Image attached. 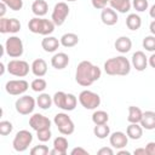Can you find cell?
I'll list each match as a JSON object with an SVG mask.
<instances>
[{"label":"cell","mask_w":155,"mask_h":155,"mask_svg":"<svg viewBox=\"0 0 155 155\" xmlns=\"http://www.w3.org/2000/svg\"><path fill=\"white\" fill-rule=\"evenodd\" d=\"M12 11H19L23 7V0H1Z\"/></svg>","instance_id":"74e56055"},{"label":"cell","mask_w":155,"mask_h":155,"mask_svg":"<svg viewBox=\"0 0 155 155\" xmlns=\"http://www.w3.org/2000/svg\"><path fill=\"white\" fill-rule=\"evenodd\" d=\"M143 48H145L149 52H155V35H148L142 41Z\"/></svg>","instance_id":"836d02e7"},{"label":"cell","mask_w":155,"mask_h":155,"mask_svg":"<svg viewBox=\"0 0 155 155\" xmlns=\"http://www.w3.org/2000/svg\"><path fill=\"white\" fill-rule=\"evenodd\" d=\"M59 45H61V41H59L57 38L50 36V35L45 36V38L42 39V41H41V47L44 48V51H46V52H48V53L56 52V51L58 50Z\"/></svg>","instance_id":"44dd1931"},{"label":"cell","mask_w":155,"mask_h":155,"mask_svg":"<svg viewBox=\"0 0 155 155\" xmlns=\"http://www.w3.org/2000/svg\"><path fill=\"white\" fill-rule=\"evenodd\" d=\"M12 130H13V125H12L10 121H7V120L0 121V134H1V136H7V134H10V133L12 132Z\"/></svg>","instance_id":"e575fe53"},{"label":"cell","mask_w":155,"mask_h":155,"mask_svg":"<svg viewBox=\"0 0 155 155\" xmlns=\"http://www.w3.org/2000/svg\"><path fill=\"white\" fill-rule=\"evenodd\" d=\"M131 62L125 56H116L113 58H109L104 63V71L108 75H120L125 76L130 74L131 71Z\"/></svg>","instance_id":"7a4b0ae2"},{"label":"cell","mask_w":155,"mask_h":155,"mask_svg":"<svg viewBox=\"0 0 155 155\" xmlns=\"http://www.w3.org/2000/svg\"><path fill=\"white\" fill-rule=\"evenodd\" d=\"M54 27L56 24L52 22V19H47L44 17H34L28 23V28L31 33L45 36L52 34L54 31Z\"/></svg>","instance_id":"3957f363"},{"label":"cell","mask_w":155,"mask_h":155,"mask_svg":"<svg viewBox=\"0 0 155 155\" xmlns=\"http://www.w3.org/2000/svg\"><path fill=\"white\" fill-rule=\"evenodd\" d=\"M71 155H88V151L81 147H76L70 151Z\"/></svg>","instance_id":"60d3db41"},{"label":"cell","mask_w":155,"mask_h":155,"mask_svg":"<svg viewBox=\"0 0 155 155\" xmlns=\"http://www.w3.org/2000/svg\"><path fill=\"white\" fill-rule=\"evenodd\" d=\"M6 8H7V5H6L5 2L1 1V2H0V18L5 16V13H6Z\"/></svg>","instance_id":"f6af8a7d"},{"label":"cell","mask_w":155,"mask_h":155,"mask_svg":"<svg viewBox=\"0 0 155 155\" xmlns=\"http://www.w3.org/2000/svg\"><path fill=\"white\" fill-rule=\"evenodd\" d=\"M131 153L130 151H127V150H122V149H119V151H117V155H130Z\"/></svg>","instance_id":"681fc988"},{"label":"cell","mask_w":155,"mask_h":155,"mask_svg":"<svg viewBox=\"0 0 155 155\" xmlns=\"http://www.w3.org/2000/svg\"><path fill=\"white\" fill-rule=\"evenodd\" d=\"M35 104H36V101L31 96L24 94V96L19 97L15 102V108H16L18 114H21V115H29V114H31L34 111Z\"/></svg>","instance_id":"30bf717a"},{"label":"cell","mask_w":155,"mask_h":155,"mask_svg":"<svg viewBox=\"0 0 155 155\" xmlns=\"http://www.w3.org/2000/svg\"><path fill=\"white\" fill-rule=\"evenodd\" d=\"M21 30V22L17 18H0V33L1 34H16Z\"/></svg>","instance_id":"4fadbf2b"},{"label":"cell","mask_w":155,"mask_h":155,"mask_svg":"<svg viewBox=\"0 0 155 155\" xmlns=\"http://www.w3.org/2000/svg\"><path fill=\"white\" fill-rule=\"evenodd\" d=\"M93 133L97 138L99 139H104L107 138L109 134H110V128L107 124H103V125H94L93 127Z\"/></svg>","instance_id":"1f68e13d"},{"label":"cell","mask_w":155,"mask_h":155,"mask_svg":"<svg viewBox=\"0 0 155 155\" xmlns=\"http://www.w3.org/2000/svg\"><path fill=\"white\" fill-rule=\"evenodd\" d=\"M36 104L39 108L44 109V110H47L51 108V105L53 104V98L48 94V93H45V92H41L38 98H36Z\"/></svg>","instance_id":"f546056e"},{"label":"cell","mask_w":155,"mask_h":155,"mask_svg":"<svg viewBox=\"0 0 155 155\" xmlns=\"http://www.w3.org/2000/svg\"><path fill=\"white\" fill-rule=\"evenodd\" d=\"M114 47L117 52H120L121 54L127 53L131 48H132V40L128 36H120L115 40L114 42Z\"/></svg>","instance_id":"7402d4cb"},{"label":"cell","mask_w":155,"mask_h":155,"mask_svg":"<svg viewBox=\"0 0 155 155\" xmlns=\"http://www.w3.org/2000/svg\"><path fill=\"white\" fill-rule=\"evenodd\" d=\"M92 6L97 10H103L104 7H107V4L110 2V0H91Z\"/></svg>","instance_id":"ab89813d"},{"label":"cell","mask_w":155,"mask_h":155,"mask_svg":"<svg viewBox=\"0 0 155 155\" xmlns=\"http://www.w3.org/2000/svg\"><path fill=\"white\" fill-rule=\"evenodd\" d=\"M69 12H70V8H69L67 2H64V1L57 2L54 5V7H53V11H52V15H51V19L56 25L59 27V25L64 24L65 19L69 16Z\"/></svg>","instance_id":"8fae6325"},{"label":"cell","mask_w":155,"mask_h":155,"mask_svg":"<svg viewBox=\"0 0 155 155\" xmlns=\"http://www.w3.org/2000/svg\"><path fill=\"white\" fill-rule=\"evenodd\" d=\"M29 88V84L24 79L18 80H10L5 85V90L11 96H22L24 94Z\"/></svg>","instance_id":"7c38bea8"},{"label":"cell","mask_w":155,"mask_h":155,"mask_svg":"<svg viewBox=\"0 0 155 155\" xmlns=\"http://www.w3.org/2000/svg\"><path fill=\"white\" fill-rule=\"evenodd\" d=\"M109 142L113 148L124 149L128 143V137L126 133H124L121 131H116V132H113L111 134H109Z\"/></svg>","instance_id":"9a60e30c"},{"label":"cell","mask_w":155,"mask_h":155,"mask_svg":"<svg viewBox=\"0 0 155 155\" xmlns=\"http://www.w3.org/2000/svg\"><path fill=\"white\" fill-rule=\"evenodd\" d=\"M133 154H134V155H148L145 148H137V149H134Z\"/></svg>","instance_id":"ee69618b"},{"label":"cell","mask_w":155,"mask_h":155,"mask_svg":"<svg viewBox=\"0 0 155 155\" xmlns=\"http://www.w3.org/2000/svg\"><path fill=\"white\" fill-rule=\"evenodd\" d=\"M79 103L87 110H94L99 107L101 104V97L98 93L90 91V90H84L80 92L79 97Z\"/></svg>","instance_id":"8992f818"},{"label":"cell","mask_w":155,"mask_h":155,"mask_svg":"<svg viewBox=\"0 0 155 155\" xmlns=\"http://www.w3.org/2000/svg\"><path fill=\"white\" fill-rule=\"evenodd\" d=\"M24 46L23 41L21 38L12 35L5 41V52L11 57V58H19L23 54Z\"/></svg>","instance_id":"ba28073f"},{"label":"cell","mask_w":155,"mask_h":155,"mask_svg":"<svg viewBox=\"0 0 155 155\" xmlns=\"http://www.w3.org/2000/svg\"><path fill=\"white\" fill-rule=\"evenodd\" d=\"M68 64H69V56L64 52L54 53L51 58V65L57 70H62V69L67 68Z\"/></svg>","instance_id":"d6986e66"},{"label":"cell","mask_w":155,"mask_h":155,"mask_svg":"<svg viewBox=\"0 0 155 155\" xmlns=\"http://www.w3.org/2000/svg\"><path fill=\"white\" fill-rule=\"evenodd\" d=\"M143 116V111L140 110V108L136 107V105H130L128 107V116H127V121L130 124H139Z\"/></svg>","instance_id":"83f0119b"},{"label":"cell","mask_w":155,"mask_h":155,"mask_svg":"<svg viewBox=\"0 0 155 155\" xmlns=\"http://www.w3.org/2000/svg\"><path fill=\"white\" fill-rule=\"evenodd\" d=\"M149 30H150V33H151L153 35H155V19L150 23V25H149Z\"/></svg>","instance_id":"7dc6e473"},{"label":"cell","mask_w":155,"mask_h":155,"mask_svg":"<svg viewBox=\"0 0 155 155\" xmlns=\"http://www.w3.org/2000/svg\"><path fill=\"white\" fill-rule=\"evenodd\" d=\"M61 41V45L64 46V47H74L78 45L79 42V36L75 34V33H65L61 36L59 39Z\"/></svg>","instance_id":"4316f807"},{"label":"cell","mask_w":155,"mask_h":155,"mask_svg":"<svg viewBox=\"0 0 155 155\" xmlns=\"http://www.w3.org/2000/svg\"><path fill=\"white\" fill-rule=\"evenodd\" d=\"M148 64H149L151 68L155 69V53H153V54L148 58Z\"/></svg>","instance_id":"bcb514c9"},{"label":"cell","mask_w":155,"mask_h":155,"mask_svg":"<svg viewBox=\"0 0 155 155\" xmlns=\"http://www.w3.org/2000/svg\"><path fill=\"white\" fill-rule=\"evenodd\" d=\"M149 16H150L151 18H154V19H155V4L150 7V10H149Z\"/></svg>","instance_id":"c3c4849f"},{"label":"cell","mask_w":155,"mask_h":155,"mask_svg":"<svg viewBox=\"0 0 155 155\" xmlns=\"http://www.w3.org/2000/svg\"><path fill=\"white\" fill-rule=\"evenodd\" d=\"M101 19L103 22V24L105 25H115L119 21L117 17V12L115 10H113L111 7H104L101 12Z\"/></svg>","instance_id":"ac0fdd59"},{"label":"cell","mask_w":155,"mask_h":155,"mask_svg":"<svg viewBox=\"0 0 155 155\" xmlns=\"http://www.w3.org/2000/svg\"><path fill=\"white\" fill-rule=\"evenodd\" d=\"M51 136H52V132H51V128H45V130H40V131H36V137L40 142L45 143V142H48L51 139Z\"/></svg>","instance_id":"d590c367"},{"label":"cell","mask_w":155,"mask_h":155,"mask_svg":"<svg viewBox=\"0 0 155 155\" xmlns=\"http://www.w3.org/2000/svg\"><path fill=\"white\" fill-rule=\"evenodd\" d=\"M131 64L137 71H143V70H145V68L148 65V57L145 56V53L143 51H136L132 54Z\"/></svg>","instance_id":"2e32d148"},{"label":"cell","mask_w":155,"mask_h":155,"mask_svg":"<svg viewBox=\"0 0 155 155\" xmlns=\"http://www.w3.org/2000/svg\"><path fill=\"white\" fill-rule=\"evenodd\" d=\"M31 12L36 17H44L48 12V4L45 0H35L31 5Z\"/></svg>","instance_id":"484cf974"},{"label":"cell","mask_w":155,"mask_h":155,"mask_svg":"<svg viewBox=\"0 0 155 155\" xmlns=\"http://www.w3.org/2000/svg\"><path fill=\"white\" fill-rule=\"evenodd\" d=\"M108 120H109V115L104 110H94L92 114V122L94 125L108 124Z\"/></svg>","instance_id":"4dcf8cb0"},{"label":"cell","mask_w":155,"mask_h":155,"mask_svg":"<svg viewBox=\"0 0 155 155\" xmlns=\"http://www.w3.org/2000/svg\"><path fill=\"white\" fill-rule=\"evenodd\" d=\"M30 154L31 155H47V154H50V149H48V147L40 144V145L33 147L30 149Z\"/></svg>","instance_id":"f35d334b"},{"label":"cell","mask_w":155,"mask_h":155,"mask_svg":"<svg viewBox=\"0 0 155 155\" xmlns=\"http://www.w3.org/2000/svg\"><path fill=\"white\" fill-rule=\"evenodd\" d=\"M139 124L144 130H149V131L154 130L155 128V111H153V110L144 111Z\"/></svg>","instance_id":"603a6c76"},{"label":"cell","mask_w":155,"mask_h":155,"mask_svg":"<svg viewBox=\"0 0 155 155\" xmlns=\"http://www.w3.org/2000/svg\"><path fill=\"white\" fill-rule=\"evenodd\" d=\"M145 149H147L148 155H155V142H149L145 145Z\"/></svg>","instance_id":"7bdbcfd3"},{"label":"cell","mask_w":155,"mask_h":155,"mask_svg":"<svg viewBox=\"0 0 155 155\" xmlns=\"http://www.w3.org/2000/svg\"><path fill=\"white\" fill-rule=\"evenodd\" d=\"M101 75L102 70L98 65H94L90 61H81L76 67L75 81L82 87H88L99 80Z\"/></svg>","instance_id":"6da1fadb"},{"label":"cell","mask_w":155,"mask_h":155,"mask_svg":"<svg viewBox=\"0 0 155 155\" xmlns=\"http://www.w3.org/2000/svg\"><path fill=\"white\" fill-rule=\"evenodd\" d=\"M29 69H31V67H29V63L23 59H11L7 63V71L17 78L27 76L29 74Z\"/></svg>","instance_id":"9c48e42d"},{"label":"cell","mask_w":155,"mask_h":155,"mask_svg":"<svg viewBox=\"0 0 155 155\" xmlns=\"http://www.w3.org/2000/svg\"><path fill=\"white\" fill-rule=\"evenodd\" d=\"M53 122L57 126L58 131L63 136H70L75 131V125L70 116L65 113H58L53 117Z\"/></svg>","instance_id":"5b68a950"},{"label":"cell","mask_w":155,"mask_h":155,"mask_svg":"<svg viewBox=\"0 0 155 155\" xmlns=\"http://www.w3.org/2000/svg\"><path fill=\"white\" fill-rule=\"evenodd\" d=\"M52 98H53V104L64 111L74 110L78 104V98L73 93H65L63 91L56 92Z\"/></svg>","instance_id":"277c9868"},{"label":"cell","mask_w":155,"mask_h":155,"mask_svg":"<svg viewBox=\"0 0 155 155\" xmlns=\"http://www.w3.org/2000/svg\"><path fill=\"white\" fill-rule=\"evenodd\" d=\"M30 87H31V90H33L34 92L41 93V92H44V91L46 90L47 82H46V80L42 79V78H36V79H34V80L31 81Z\"/></svg>","instance_id":"d6a6232c"},{"label":"cell","mask_w":155,"mask_h":155,"mask_svg":"<svg viewBox=\"0 0 155 155\" xmlns=\"http://www.w3.org/2000/svg\"><path fill=\"white\" fill-rule=\"evenodd\" d=\"M126 27L130 30H138L142 27V18L137 13H130L126 17Z\"/></svg>","instance_id":"f1b7e54d"},{"label":"cell","mask_w":155,"mask_h":155,"mask_svg":"<svg viewBox=\"0 0 155 155\" xmlns=\"http://www.w3.org/2000/svg\"><path fill=\"white\" fill-rule=\"evenodd\" d=\"M65 1H68V2H73V1H75V0H65Z\"/></svg>","instance_id":"816d5d0a"},{"label":"cell","mask_w":155,"mask_h":155,"mask_svg":"<svg viewBox=\"0 0 155 155\" xmlns=\"http://www.w3.org/2000/svg\"><path fill=\"white\" fill-rule=\"evenodd\" d=\"M68 139L63 136H59V137H56L53 139V149L50 150V154L51 155H65L67 154V150H68Z\"/></svg>","instance_id":"e0dca14e"},{"label":"cell","mask_w":155,"mask_h":155,"mask_svg":"<svg viewBox=\"0 0 155 155\" xmlns=\"http://www.w3.org/2000/svg\"><path fill=\"white\" fill-rule=\"evenodd\" d=\"M29 126L34 130V131H40V130H45V128H51V120L39 113L33 114L29 117Z\"/></svg>","instance_id":"5bb4252c"},{"label":"cell","mask_w":155,"mask_h":155,"mask_svg":"<svg viewBox=\"0 0 155 155\" xmlns=\"http://www.w3.org/2000/svg\"><path fill=\"white\" fill-rule=\"evenodd\" d=\"M143 130L144 128L140 126V124H130L126 128V134L130 139L138 140L143 136Z\"/></svg>","instance_id":"d4e9b609"},{"label":"cell","mask_w":155,"mask_h":155,"mask_svg":"<svg viewBox=\"0 0 155 155\" xmlns=\"http://www.w3.org/2000/svg\"><path fill=\"white\" fill-rule=\"evenodd\" d=\"M30 67H31V69H30L31 73H33L36 78H42V76H45L46 73H47V63H46V61L42 59V58H36V59H34Z\"/></svg>","instance_id":"ffe728a7"},{"label":"cell","mask_w":155,"mask_h":155,"mask_svg":"<svg viewBox=\"0 0 155 155\" xmlns=\"http://www.w3.org/2000/svg\"><path fill=\"white\" fill-rule=\"evenodd\" d=\"M0 67H1V73H0V74L2 75V74H4V71H5V65H4V63H1V64H0Z\"/></svg>","instance_id":"f907efd6"},{"label":"cell","mask_w":155,"mask_h":155,"mask_svg":"<svg viewBox=\"0 0 155 155\" xmlns=\"http://www.w3.org/2000/svg\"><path fill=\"white\" fill-rule=\"evenodd\" d=\"M132 6L138 12H144L149 7L148 0H132Z\"/></svg>","instance_id":"8d00e7d4"},{"label":"cell","mask_w":155,"mask_h":155,"mask_svg":"<svg viewBox=\"0 0 155 155\" xmlns=\"http://www.w3.org/2000/svg\"><path fill=\"white\" fill-rule=\"evenodd\" d=\"M109 5L113 10H115L116 12H120V13H126L132 7L131 0H110Z\"/></svg>","instance_id":"cb8c5ba5"},{"label":"cell","mask_w":155,"mask_h":155,"mask_svg":"<svg viewBox=\"0 0 155 155\" xmlns=\"http://www.w3.org/2000/svg\"><path fill=\"white\" fill-rule=\"evenodd\" d=\"M97 154L98 155H113L114 154V150L111 149V148H107V147H104V148H101L98 151H97Z\"/></svg>","instance_id":"b9f144b4"},{"label":"cell","mask_w":155,"mask_h":155,"mask_svg":"<svg viewBox=\"0 0 155 155\" xmlns=\"http://www.w3.org/2000/svg\"><path fill=\"white\" fill-rule=\"evenodd\" d=\"M33 142V134L31 132H29L28 130H21L16 133L13 140H12V147L18 153H23L25 151L29 145Z\"/></svg>","instance_id":"52a82bcc"}]
</instances>
